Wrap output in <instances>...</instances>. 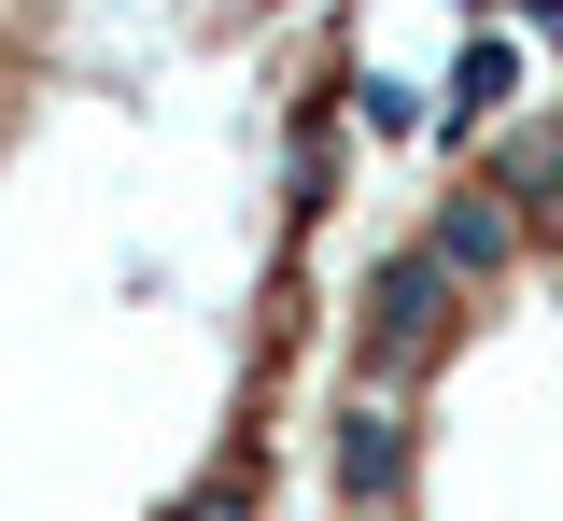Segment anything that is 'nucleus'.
<instances>
[{"label":"nucleus","instance_id":"6","mask_svg":"<svg viewBox=\"0 0 563 521\" xmlns=\"http://www.w3.org/2000/svg\"><path fill=\"white\" fill-rule=\"evenodd\" d=\"M521 225H536V240H550V254H563V198H536V212H521Z\"/></svg>","mask_w":563,"mask_h":521},{"label":"nucleus","instance_id":"9","mask_svg":"<svg viewBox=\"0 0 563 521\" xmlns=\"http://www.w3.org/2000/svg\"><path fill=\"white\" fill-rule=\"evenodd\" d=\"M465 14H479V0H465Z\"/></svg>","mask_w":563,"mask_h":521},{"label":"nucleus","instance_id":"7","mask_svg":"<svg viewBox=\"0 0 563 521\" xmlns=\"http://www.w3.org/2000/svg\"><path fill=\"white\" fill-rule=\"evenodd\" d=\"M352 521H409V508H352Z\"/></svg>","mask_w":563,"mask_h":521},{"label":"nucleus","instance_id":"4","mask_svg":"<svg viewBox=\"0 0 563 521\" xmlns=\"http://www.w3.org/2000/svg\"><path fill=\"white\" fill-rule=\"evenodd\" d=\"M507 99H521V43H507V29H479V43L451 57V99H437V128H451V142H479Z\"/></svg>","mask_w":563,"mask_h":521},{"label":"nucleus","instance_id":"3","mask_svg":"<svg viewBox=\"0 0 563 521\" xmlns=\"http://www.w3.org/2000/svg\"><path fill=\"white\" fill-rule=\"evenodd\" d=\"M521 240H536V225H521V198H507L493 169H465V184L437 198V225H422V254H437V268H451L465 297H479L493 268H521Z\"/></svg>","mask_w":563,"mask_h":521},{"label":"nucleus","instance_id":"5","mask_svg":"<svg viewBox=\"0 0 563 521\" xmlns=\"http://www.w3.org/2000/svg\"><path fill=\"white\" fill-rule=\"evenodd\" d=\"M169 521H268V465H211V479H198Z\"/></svg>","mask_w":563,"mask_h":521},{"label":"nucleus","instance_id":"1","mask_svg":"<svg viewBox=\"0 0 563 521\" xmlns=\"http://www.w3.org/2000/svg\"><path fill=\"white\" fill-rule=\"evenodd\" d=\"M451 339H465V282H451L422 240H409V254H380V268H366V380H395V395H409Z\"/></svg>","mask_w":563,"mask_h":521},{"label":"nucleus","instance_id":"2","mask_svg":"<svg viewBox=\"0 0 563 521\" xmlns=\"http://www.w3.org/2000/svg\"><path fill=\"white\" fill-rule=\"evenodd\" d=\"M339 508H409V465H422V409L395 395V380H352V409H339Z\"/></svg>","mask_w":563,"mask_h":521},{"label":"nucleus","instance_id":"8","mask_svg":"<svg viewBox=\"0 0 563 521\" xmlns=\"http://www.w3.org/2000/svg\"><path fill=\"white\" fill-rule=\"evenodd\" d=\"M521 14H563V0H521Z\"/></svg>","mask_w":563,"mask_h":521}]
</instances>
